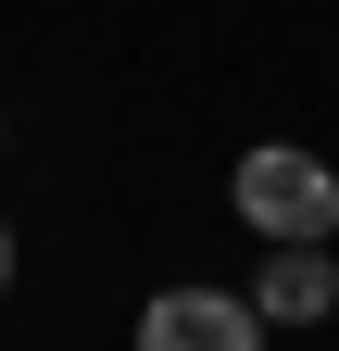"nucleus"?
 <instances>
[{"mask_svg": "<svg viewBox=\"0 0 339 351\" xmlns=\"http://www.w3.org/2000/svg\"><path fill=\"white\" fill-rule=\"evenodd\" d=\"M226 201H239V226L277 239V251H327V239H339V176H327L314 151H289V138H251Z\"/></svg>", "mask_w": 339, "mask_h": 351, "instance_id": "f257e3e1", "label": "nucleus"}, {"mask_svg": "<svg viewBox=\"0 0 339 351\" xmlns=\"http://www.w3.org/2000/svg\"><path fill=\"white\" fill-rule=\"evenodd\" d=\"M251 314H264V326H327L339 314V263L327 251H277L264 276H251Z\"/></svg>", "mask_w": 339, "mask_h": 351, "instance_id": "7ed1b4c3", "label": "nucleus"}, {"mask_svg": "<svg viewBox=\"0 0 339 351\" xmlns=\"http://www.w3.org/2000/svg\"><path fill=\"white\" fill-rule=\"evenodd\" d=\"M0 289H13V226H0Z\"/></svg>", "mask_w": 339, "mask_h": 351, "instance_id": "20e7f679", "label": "nucleus"}, {"mask_svg": "<svg viewBox=\"0 0 339 351\" xmlns=\"http://www.w3.org/2000/svg\"><path fill=\"white\" fill-rule=\"evenodd\" d=\"M277 326L251 314L239 289H163L151 314H139V351H264Z\"/></svg>", "mask_w": 339, "mask_h": 351, "instance_id": "f03ea898", "label": "nucleus"}]
</instances>
